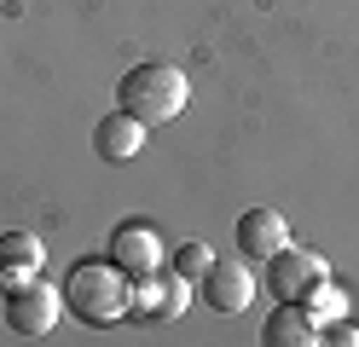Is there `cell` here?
<instances>
[{
    "mask_svg": "<svg viewBox=\"0 0 359 347\" xmlns=\"http://www.w3.org/2000/svg\"><path fill=\"white\" fill-rule=\"evenodd\" d=\"M186 99H191L186 69H180V64H163V58L133 64L128 76H122V87H116V104H122L128 116H140L145 128H163V122H174V116L186 110Z\"/></svg>",
    "mask_w": 359,
    "mask_h": 347,
    "instance_id": "cell-1",
    "label": "cell"
},
{
    "mask_svg": "<svg viewBox=\"0 0 359 347\" xmlns=\"http://www.w3.org/2000/svg\"><path fill=\"white\" fill-rule=\"evenodd\" d=\"M58 290H64V307H70L81 324H116V318H128L133 278L116 261H76Z\"/></svg>",
    "mask_w": 359,
    "mask_h": 347,
    "instance_id": "cell-2",
    "label": "cell"
},
{
    "mask_svg": "<svg viewBox=\"0 0 359 347\" xmlns=\"http://www.w3.org/2000/svg\"><path fill=\"white\" fill-rule=\"evenodd\" d=\"M197 295H203L215 313H226V318H232V313H243V307L255 301V272H250V254H226V261L215 254V261H209V272L197 278Z\"/></svg>",
    "mask_w": 359,
    "mask_h": 347,
    "instance_id": "cell-3",
    "label": "cell"
},
{
    "mask_svg": "<svg viewBox=\"0 0 359 347\" xmlns=\"http://www.w3.org/2000/svg\"><path fill=\"white\" fill-rule=\"evenodd\" d=\"M191 278H180L174 266L163 272V266H156V272H140V278H133V290H128V313L133 318H180V313H186V301H191Z\"/></svg>",
    "mask_w": 359,
    "mask_h": 347,
    "instance_id": "cell-4",
    "label": "cell"
},
{
    "mask_svg": "<svg viewBox=\"0 0 359 347\" xmlns=\"http://www.w3.org/2000/svg\"><path fill=\"white\" fill-rule=\"evenodd\" d=\"M58 313H64V290H53L47 278H35V284L6 295V330L12 336H47L58 324Z\"/></svg>",
    "mask_w": 359,
    "mask_h": 347,
    "instance_id": "cell-5",
    "label": "cell"
},
{
    "mask_svg": "<svg viewBox=\"0 0 359 347\" xmlns=\"http://www.w3.org/2000/svg\"><path fill=\"white\" fill-rule=\"evenodd\" d=\"M319 278H330L319 249H296V243H284L273 261H266V290H273L278 301H302L313 284H319Z\"/></svg>",
    "mask_w": 359,
    "mask_h": 347,
    "instance_id": "cell-6",
    "label": "cell"
},
{
    "mask_svg": "<svg viewBox=\"0 0 359 347\" xmlns=\"http://www.w3.org/2000/svg\"><path fill=\"white\" fill-rule=\"evenodd\" d=\"M110 261H116L128 278L156 272V266H163V238H156V226H145V220H122L116 231H110Z\"/></svg>",
    "mask_w": 359,
    "mask_h": 347,
    "instance_id": "cell-7",
    "label": "cell"
},
{
    "mask_svg": "<svg viewBox=\"0 0 359 347\" xmlns=\"http://www.w3.org/2000/svg\"><path fill=\"white\" fill-rule=\"evenodd\" d=\"M284 243H290V226L278 208H250L238 220V254H250V261H273Z\"/></svg>",
    "mask_w": 359,
    "mask_h": 347,
    "instance_id": "cell-8",
    "label": "cell"
},
{
    "mask_svg": "<svg viewBox=\"0 0 359 347\" xmlns=\"http://www.w3.org/2000/svg\"><path fill=\"white\" fill-rule=\"evenodd\" d=\"M261 341H266V347H313V341H325V324L313 318L302 301H278V313L266 318Z\"/></svg>",
    "mask_w": 359,
    "mask_h": 347,
    "instance_id": "cell-9",
    "label": "cell"
},
{
    "mask_svg": "<svg viewBox=\"0 0 359 347\" xmlns=\"http://www.w3.org/2000/svg\"><path fill=\"white\" fill-rule=\"evenodd\" d=\"M93 151L104 162H133V156L145 151V122H140V116H128V110L104 116V122L93 128Z\"/></svg>",
    "mask_w": 359,
    "mask_h": 347,
    "instance_id": "cell-10",
    "label": "cell"
},
{
    "mask_svg": "<svg viewBox=\"0 0 359 347\" xmlns=\"http://www.w3.org/2000/svg\"><path fill=\"white\" fill-rule=\"evenodd\" d=\"M302 307L319 318V324H330V318H348V295L330 284V278H319V284H313L307 295H302Z\"/></svg>",
    "mask_w": 359,
    "mask_h": 347,
    "instance_id": "cell-11",
    "label": "cell"
},
{
    "mask_svg": "<svg viewBox=\"0 0 359 347\" xmlns=\"http://www.w3.org/2000/svg\"><path fill=\"white\" fill-rule=\"evenodd\" d=\"M0 261H18V266H41V261H47V243H41L35 231H6V238H0Z\"/></svg>",
    "mask_w": 359,
    "mask_h": 347,
    "instance_id": "cell-12",
    "label": "cell"
},
{
    "mask_svg": "<svg viewBox=\"0 0 359 347\" xmlns=\"http://www.w3.org/2000/svg\"><path fill=\"white\" fill-rule=\"evenodd\" d=\"M209 261H215V249L191 238V243H180V249H174V261H168V266H174L180 278H191V284H197V278L209 272Z\"/></svg>",
    "mask_w": 359,
    "mask_h": 347,
    "instance_id": "cell-13",
    "label": "cell"
},
{
    "mask_svg": "<svg viewBox=\"0 0 359 347\" xmlns=\"http://www.w3.org/2000/svg\"><path fill=\"white\" fill-rule=\"evenodd\" d=\"M35 278H41V266H18V261H0V295L24 290V284H35Z\"/></svg>",
    "mask_w": 359,
    "mask_h": 347,
    "instance_id": "cell-14",
    "label": "cell"
},
{
    "mask_svg": "<svg viewBox=\"0 0 359 347\" xmlns=\"http://www.w3.org/2000/svg\"><path fill=\"white\" fill-rule=\"evenodd\" d=\"M325 341H336V347H359V330H353L348 318H330V324H325Z\"/></svg>",
    "mask_w": 359,
    "mask_h": 347,
    "instance_id": "cell-15",
    "label": "cell"
}]
</instances>
